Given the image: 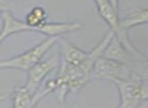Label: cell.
Instances as JSON below:
<instances>
[{"mask_svg":"<svg viewBox=\"0 0 148 108\" xmlns=\"http://www.w3.org/2000/svg\"><path fill=\"white\" fill-rule=\"evenodd\" d=\"M58 36H47L45 39L24 53L9 59L0 60V69H14L27 72L43 59L45 54L57 43Z\"/></svg>","mask_w":148,"mask_h":108,"instance_id":"1","label":"cell"},{"mask_svg":"<svg viewBox=\"0 0 148 108\" xmlns=\"http://www.w3.org/2000/svg\"><path fill=\"white\" fill-rule=\"evenodd\" d=\"M92 78L108 80L115 83L117 81L135 77L131 66L107 58L99 57L94 64Z\"/></svg>","mask_w":148,"mask_h":108,"instance_id":"2","label":"cell"},{"mask_svg":"<svg viewBox=\"0 0 148 108\" xmlns=\"http://www.w3.org/2000/svg\"><path fill=\"white\" fill-rule=\"evenodd\" d=\"M148 23V8L136 11L130 15L126 16L123 19H120V34L118 39L123 43L126 49L138 59H145V56L135 47L128 36V30L132 28Z\"/></svg>","mask_w":148,"mask_h":108,"instance_id":"3","label":"cell"},{"mask_svg":"<svg viewBox=\"0 0 148 108\" xmlns=\"http://www.w3.org/2000/svg\"><path fill=\"white\" fill-rule=\"evenodd\" d=\"M60 55H53L47 60H41L27 71V78L24 86L34 94L42 84L43 80L53 71L60 67Z\"/></svg>","mask_w":148,"mask_h":108,"instance_id":"4","label":"cell"},{"mask_svg":"<svg viewBox=\"0 0 148 108\" xmlns=\"http://www.w3.org/2000/svg\"><path fill=\"white\" fill-rule=\"evenodd\" d=\"M141 82L137 78L120 80L114 84L117 87L120 97L119 106L122 108H134L140 105L141 101Z\"/></svg>","mask_w":148,"mask_h":108,"instance_id":"5","label":"cell"},{"mask_svg":"<svg viewBox=\"0 0 148 108\" xmlns=\"http://www.w3.org/2000/svg\"><path fill=\"white\" fill-rule=\"evenodd\" d=\"M102 57L107 58V59L110 60H114V61L120 62V63L123 64H127V65L131 66L132 69L137 64L144 60V59H138V58L134 57L126 49V47L123 45V43L118 39V36L115 34H113L112 39H110L108 45H106Z\"/></svg>","mask_w":148,"mask_h":108,"instance_id":"6","label":"cell"},{"mask_svg":"<svg viewBox=\"0 0 148 108\" xmlns=\"http://www.w3.org/2000/svg\"><path fill=\"white\" fill-rule=\"evenodd\" d=\"M2 26L0 30V45L5 41L7 37L16 34L25 32H33L32 28L25 23L24 20L16 18L8 9L2 11L1 14Z\"/></svg>","mask_w":148,"mask_h":108,"instance_id":"7","label":"cell"},{"mask_svg":"<svg viewBox=\"0 0 148 108\" xmlns=\"http://www.w3.org/2000/svg\"><path fill=\"white\" fill-rule=\"evenodd\" d=\"M57 43L60 47V63L68 64V65H79L88 58L89 52H85L80 47H76L68 39L60 36Z\"/></svg>","mask_w":148,"mask_h":108,"instance_id":"8","label":"cell"},{"mask_svg":"<svg viewBox=\"0 0 148 108\" xmlns=\"http://www.w3.org/2000/svg\"><path fill=\"white\" fill-rule=\"evenodd\" d=\"M97 6L99 16L108 24L110 30L114 32L116 36L120 34V18L118 11L114 9L108 0H94Z\"/></svg>","mask_w":148,"mask_h":108,"instance_id":"9","label":"cell"},{"mask_svg":"<svg viewBox=\"0 0 148 108\" xmlns=\"http://www.w3.org/2000/svg\"><path fill=\"white\" fill-rule=\"evenodd\" d=\"M13 108H31L33 107V94L25 86L15 88L10 94Z\"/></svg>","mask_w":148,"mask_h":108,"instance_id":"10","label":"cell"},{"mask_svg":"<svg viewBox=\"0 0 148 108\" xmlns=\"http://www.w3.org/2000/svg\"><path fill=\"white\" fill-rule=\"evenodd\" d=\"M25 23L32 28L33 32H41V25L47 21V12L41 6H35L31 8L30 11L26 14Z\"/></svg>","mask_w":148,"mask_h":108,"instance_id":"11","label":"cell"},{"mask_svg":"<svg viewBox=\"0 0 148 108\" xmlns=\"http://www.w3.org/2000/svg\"><path fill=\"white\" fill-rule=\"evenodd\" d=\"M141 101H148V80L141 82Z\"/></svg>","mask_w":148,"mask_h":108,"instance_id":"12","label":"cell"},{"mask_svg":"<svg viewBox=\"0 0 148 108\" xmlns=\"http://www.w3.org/2000/svg\"><path fill=\"white\" fill-rule=\"evenodd\" d=\"M108 1L110 2V4L113 6L116 11H119V0H108Z\"/></svg>","mask_w":148,"mask_h":108,"instance_id":"13","label":"cell"},{"mask_svg":"<svg viewBox=\"0 0 148 108\" xmlns=\"http://www.w3.org/2000/svg\"><path fill=\"white\" fill-rule=\"evenodd\" d=\"M7 98H10V94H1L0 95V102L6 100Z\"/></svg>","mask_w":148,"mask_h":108,"instance_id":"14","label":"cell"},{"mask_svg":"<svg viewBox=\"0 0 148 108\" xmlns=\"http://www.w3.org/2000/svg\"><path fill=\"white\" fill-rule=\"evenodd\" d=\"M5 9H7V7H6V5L3 3V1L0 0V10H5Z\"/></svg>","mask_w":148,"mask_h":108,"instance_id":"15","label":"cell"},{"mask_svg":"<svg viewBox=\"0 0 148 108\" xmlns=\"http://www.w3.org/2000/svg\"><path fill=\"white\" fill-rule=\"evenodd\" d=\"M2 11H3V10H0V18H1V14H2Z\"/></svg>","mask_w":148,"mask_h":108,"instance_id":"16","label":"cell"}]
</instances>
